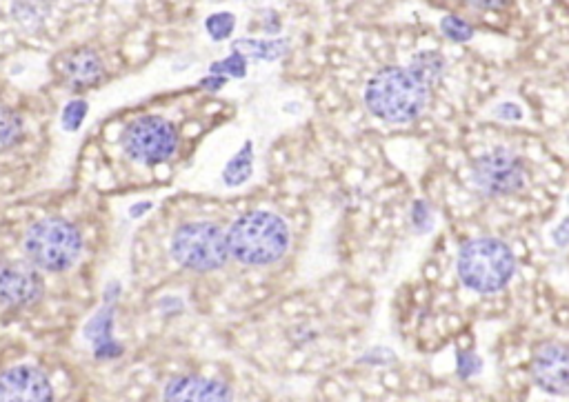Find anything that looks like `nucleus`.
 Listing matches in <instances>:
<instances>
[{
	"mask_svg": "<svg viewBox=\"0 0 569 402\" xmlns=\"http://www.w3.org/2000/svg\"><path fill=\"white\" fill-rule=\"evenodd\" d=\"M496 114L501 116V118H505V120H516V118H521V109H518L512 103H505L501 109H498Z\"/></svg>",
	"mask_w": 569,
	"mask_h": 402,
	"instance_id": "23",
	"label": "nucleus"
},
{
	"mask_svg": "<svg viewBox=\"0 0 569 402\" xmlns=\"http://www.w3.org/2000/svg\"><path fill=\"white\" fill-rule=\"evenodd\" d=\"M123 147L129 158L143 165H161L172 158L178 136L172 123L158 116H143L129 123L123 134Z\"/></svg>",
	"mask_w": 569,
	"mask_h": 402,
	"instance_id": "6",
	"label": "nucleus"
},
{
	"mask_svg": "<svg viewBox=\"0 0 569 402\" xmlns=\"http://www.w3.org/2000/svg\"><path fill=\"white\" fill-rule=\"evenodd\" d=\"M287 52L285 40H236L234 43V54H241L243 58L252 56L258 60H276Z\"/></svg>",
	"mask_w": 569,
	"mask_h": 402,
	"instance_id": "14",
	"label": "nucleus"
},
{
	"mask_svg": "<svg viewBox=\"0 0 569 402\" xmlns=\"http://www.w3.org/2000/svg\"><path fill=\"white\" fill-rule=\"evenodd\" d=\"M474 180L487 196H509L521 192L527 180V169L521 156H516L512 149L498 147L476 160Z\"/></svg>",
	"mask_w": 569,
	"mask_h": 402,
	"instance_id": "7",
	"label": "nucleus"
},
{
	"mask_svg": "<svg viewBox=\"0 0 569 402\" xmlns=\"http://www.w3.org/2000/svg\"><path fill=\"white\" fill-rule=\"evenodd\" d=\"M245 69H247V58L232 52V56L218 60V63L209 67V72H212V76H221V78L223 76L241 78V76H245Z\"/></svg>",
	"mask_w": 569,
	"mask_h": 402,
	"instance_id": "18",
	"label": "nucleus"
},
{
	"mask_svg": "<svg viewBox=\"0 0 569 402\" xmlns=\"http://www.w3.org/2000/svg\"><path fill=\"white\" fill-rule=\"evenodd\" d=\"M365 103L385 123L405 125L425 112L429 89L409 69L383 67L367 80Z\"/></svg>",
	"mask_w": 569,
	"mask_h": 402,
	"instance_id": "1",
	"label": "nucleus"
},
{
	"mask_svg": "<svg viewBox=\"0 0 569 402\" xmlns=\"http://www.w3.org/2000/svg\"><path fill=\"white\" fill-rule=\"evenodd\" d=\"M87 112H89V107L85 100H72V103L63 109V127L67 129V132H76V129L83 125Z\"/></svg>",
	"mask_w": 569,
	"mask_h": 402,
	"instance_id": "20",
	"label": "nucleus"
},
{
	"mask_svg": "<svg viewBox=\"0 0 569 402\" xmlns=\"http://www.w3.org/2000/svg\"><path fill=\"white\" fill-rule=\"evenodd\" d=\"M23 249L27 263L43 271H65L81 258L83 236L65 218H43L27 229Z\"/></svg>",
	"mask_w": 569,
	"mask_h": 402,
	"instance_id": "4",
	"label": "nucleus"
},
{
	"mask_svg": "<svg viewBox=\"0 0 569 402\" xmlns=\"http://www.w3.org/2000/svg\"><path fill=\"white\" fill-rule=\"evenodd\" d=\"M23 134V118L14 109H0V152L16 147L23 140Z\"/></svg>",
	"mask_w": 569,
	"mask_h": 402,
	"instance_id": "16",
	"label": "nucleus"
},
{
	"mask_svg": "<svg viewBox=\"0 0 569 402\" xmlns=\"http://www.w3.org/2000/svg\"><path fill=\"white\" fill-rule=\"evenodd\" d=\"M165 402H234L232 389L221 380L176 376L165 387Z\"/></svg>",
	"mask_w": 569,
	"mask_h": 402,
	"instance_id": "11",
	"label": "nucleus"
},
{
	"mask_svg": "<svg viewBox=\"0 0 569 402\" xmlns=\"http://www.w3.org/2000/svg\"><path fill=\"white\" fill-rule=\"evenodd\" d=\"M441 29L449 40H454V43H465V40L474 38V27L469 25L467 20L458 18L454 14H449L441 20Z\"/></svg>",
	"mask_w": 569,
	"mask_h": 402,
	"instance_id": "17",
	"label": "nucleus"
},
{
	"mask_svg": "<svg viewBox=\"0 0 569 402\" xmlns=\"http://www.w3.org/2000/svg\"><path fill=\"white\" fill-rule=\"evenodd\" d=\"M458 367H461V376H472L476 374V369L481 367V360H478L474 354H469V351H465V354H461V358H458Z\"/></svg>",
	"mask_w": 569,
	"mask_h": 402,
	"instance_id": "21",
	"label": "nucleus"
},
{
	"mask_svg": "<svg viewBox=\"0 0 569 402\" xmlns=\"http://www.w3.org/2000/svg\"><path fill=\"white\" fill-rule=\"evenodd\" d=\"M421 220H425V223L429 225V209H427L425 203H416V207H414V225L418 229H421Z\"/></svg>",
	"mask_w": 569,
	"mask_h": 402,
	"instance_id": "22",
	"label": "nucleus"
},
{
	"mask_svg": "<svg viewBox=\"0 0 569 402\" xmlns=\"http://www.w3.org/2000/svg\"><path fill=\"white\" fill-rule=\"evenodd\" d=\"M407 69L429 89L445 74V58L438 52H421L414 56L412 65Z\"/></svg>",
	"mask_w": 569,
	"mask_h": 402,
	"instance_id": "13",
	"label": "nucleus"
},
{
	"mask_svg": "<svg viewBox=\"0 0 569 402\" xmlns=\"http://www.w3.org/2000/svg\"><path fill=\"white\" fill-rule=\"evenodd\" d=\"M516 258L503 240L474 238L458 254V276L478 294H496L512 280Z\"/></svg>",
	"mask_w": 569,
	"mask_h": 402,
	"instance_id": "3",
	"label": "nucleus"
},
{
	"mask_svg": "<svg viewBox=\"0 0 569 402\" xmlns=\"http://www.w3.org/2000/svg\"><path fill=\"white\" fill-rule=\"evenodd\" d=\"M227 247L229 256L245 265H272L285 256L289 229L272 211H247L227 231Z\"/></svg>",
	"mask_w": 569,
	"mask_h": 402,
	"instance_id": "2",
	"label": "nucleus"
},
{
	"mask_svg": "<svg viewBox=\"0 0 569 402\" xmlns=\"http://www.w3.org/2000/svg\"><path fill=\"white\" fill-rule=\"evenodd\" d=\"M207 32L209 36H212L214 40H225L232 36L234 32V27H236V18L232 14H227V12H221V14H212L207 18Z\"/></svg>",
	"mask_w": 569,
	"mask_h": 402,
	"instance_id": "19",
	"label": "nucleus"
},
{
	"mask_svg": "<svg viewBox=\"0 0 569 402\" xmlns=\"http://www.w3.org/2000/svg\"><path fill=\"white\" fill-rule=\"evenodd\" d=\"M223 85H225V78H221V76L201 80V87H205V89H221Z\"/></svg>",
	"mask_w": 569,
	"mask_h": 402,
	"instance_id": "24",
	"label": "nucleus"
},
{
	"mask_svg": "<svg viewBox=\"0 0 569 402\" xmlns=\"http://www.w3.org/2000/svg\"><path fill=\"white\" fill-rule=\"evenodd\" d=\"M172 256L192 271L221 269L229 260L227 234L214 223H187L172 238Z\"/></svg>",
	"mask_w": 569,
	"mask_h": 402,
	"instance_id": "5",
	"label": "nucleus"
},
{
	"mask_svg": "<svg viewBox=\"0 0 569 402\" xmlns=\"http://www.w3.org/2000/svg\"><path fill=\"white\" fill-rule=\"evenodd\" d=\"M0 402H54V387L41 369L18 365L0 374Z\"/></svg>",
	"mask_w": 569,
	"mask_h": 402,
	"instance_id": "9",
	"label": "nucleus"
},
{
	"mask_svg": "<svg viewBox=\"0 0 569 402\" xmlns=\"http://www.w3.org/2000/svg\"><path fill=\"white\" fill-rule=\"evenodd\" d=\"M43 296V278L29 263L5 260L0 263V303L29 307Z\"/></svg>",
	"mask_w": 569,
	"mask_h": 402,
	"instance_id": "8",
	"label": "nucleus"
},
{
	"mask_svg": "<svg viewBox=\"0 0 569 402\" xmlns=\"http://www.w3.org/2000/svg\"><path fill=\"white\" fill-rule=\"evenodd\" d=\"M56 69L72 89H89L105 78L103 60L92 49H74L56 60Z\"/></svg>",
	"mask_w": 569,
	"mask_h": 402,
	"instance_id": "12",
	"label": "nucleus"
},
{
	"mask_svg": "<svg viewBox=\"0 0 569 402\" xmlns=\"http://www.w3.org/2000/svg\"><path fill=\"white\" fill-rule=\"evenodd\" d=\"M252 152H254L252 143H245L241 152H238L232 160H229L227 167H225V172H223L225 185L238 187V185H243L249 176H252V172H254Z\"/></svg>",
	"mask_w": 569,
	"mask_h": 402,
	"instance_id": "15",
	"label": "nucleus"
},
{
	"mask_svg": "<svg viewBox=\"0 0 569 402\" xmlns=\"http://www.w3.org/2000/svg\"><path fill=\"white\" fill-rule=\"evenodd\" d=\"M534 383L547 394L565 396L569 371H567V349L561 343H545L536 349L532 358Z\"/></svg>",
	"mask_w": 569,
	"mask_h": 402,
	"instance_id": "10",
	"label": "nucleus"
}]
</instances>
